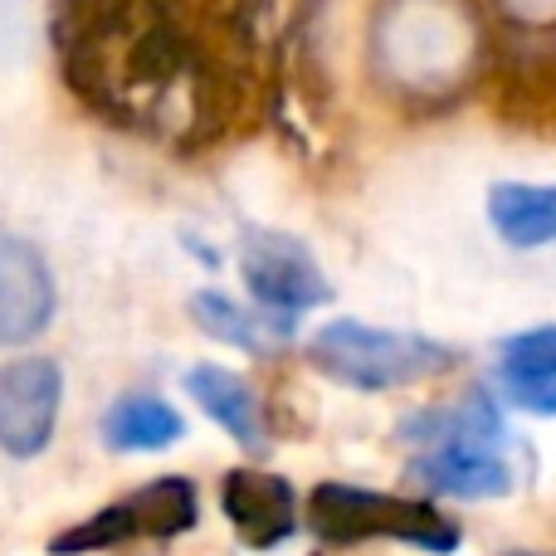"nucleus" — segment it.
<instances>
[{
  "instance_id": "1",
  "label": "nucleus",
  "mask_w": 556,
  "mask_h": 556,
  "mask_svg": "<svg viewBox=\"0 0 556 556\" xmlns=\"http://www.w3.org/2000/svg\"><path fill=\"white\" fill-rule=\"evenodd\" d=\"M405 440L420 444V459L410 464V479L444 498L489 503L513 493V464L503 459V415L489 391H469L454 410H425L405 425Z\"/></svg>"
},
{
  "instance_id": "2",
  "label": "nucleus",
  "mask_w": 556,
  "mask_h": 556,
  "mask_svg": "<svg viewBox=\"0 0 556 556\" xmlns=\"http://www.w3.org/2000/svg\"><path fill=\"white\" fill-rule=\"evenodd\" d=\"M307 522L317 542L352 547V542H405L434 556L459 547V528L425 498H395V493L356 489V483H317L307 498Z\"/></svg>"
},
{
  "instance_id": "3",
  "label": "nucleus",
  "mask_w": 556,
  "mask_h": 556,
  "mask_svg": "<svg viewBox=\"0 0 556 556\" xmlns=\"http://www.w3.org/2000/svg\"><path fill=\"white\" fill-rule=\"evenodd\" d=\"M307 356L323 376H332L337 386H352V391H401V386L430 381L459 362L444 342L415 332H386V327H366L352 317L317 327Z\"/></svg>"
},
{
  "instance_id": "4",
  "label": "nucleus",
  "mask_w": 556,
  "mask_h": 556,
  "mask_svg": "<svg viewBox=\"0 0 556 556\" xmlns=\"http://www.w3.org/2000/svg\"><path fill=\"white\" fill-rule=\"evenodd\" d=\"M64 405V371L49 356H20L0 366V450L10 459H35L49 450Z\"/></svg>"
},
{
  "instance_id": "5",
  "label": "nucleus",
  "mask_w": 556,
  "mask_h": 556,
  "mask_svg": "<svg viewBox=\"0 0 556 556\" xmlns=\"http://www.w3.org/2000/svg\"><path fill=\"white\" fill-rule=\"evenodd\" d=\"M240 264H244V283H250L254 303H260L264 313L283 317V323H293L307 307L327 303V293H332L323 269H317V260L298 240H288V235L254 230L250 240H244Z\"/></svg>"
},
{
  "instance_id": "6",
  "label": "nucleus",
  "mask_w": 556,
  "mask_h": 556,
  "mask_svg": "<svg viewBox=\"0 0 556 556\" xmlns=\"http://www.w3.org/2000/svg\"><path fill=\"white\" fill-rule=\"evenodd\" d=\"M54 317V274L29 240L0 230V346H25Z\"/></svg>"
},
{
  "instance_id": "7",
  "label": "nucleus",
  "mask_w": 556,
  "mask_h": 556,
  "mask_svg": "<svg viewBox=\"0 0 556 556\" xmlns=\"http://www.w3.org/2000/svg\"><path fill=\"white\" fill-rule=\"evenodd\" d=\"M220 508L230 518V528L240 532L244 547L274 552L298 532V498L288 489V479L264 469H235L220 483Z\"/></svg>"
},
{
  "instance_id": "8",
  "label": "nucleus",
  "mask_w": 556,
  "mask_h": 556,
  "mask_svg": "<svg viewBox=\"0 0 556 556\" xmlns=\"http://www.w3.org/2000/svg\"><path fill=\"white\" fill-rule=\"evenodd\" d=\"M186 395H191L240 450H250V454L264 450V410H260V395L250 391V381H240V376L225 371V366L201 362L186 371Z\"/></svg>"
},
{
  "instance_id": "9",
  "label": "nucleus",
  "mask_w": 556,
  "mask_h": 556,
  "mask_svg": "<svg viewBox=\"0 0 556 556\" xmlns=\"http://www.w3.org/2000/svg\"><path fill=\"white\" fill-rule=\"evenodd\" d=\"M186 434V420L176 405H166L162 395L152 391H132L117 395L103 415V444L117 454H156L172 450L176 440Z\"/></svg>"
},
{
  "instance_id": "10",
  "label": "nucleus",
  "mask_w": 556,
  "mask_h": 556,
  "mask_svg": "<svg viewBox=\"0 0 556 556\" xmlns=\"http://www.w3.org/2000/svg\"><path fill=\"white\" fill-rule=\"evenodd\" d=\"M127 518H132V532L137 538H181L201 522V498H195V483L181 479V473H166V479H152L142 483L137 493L123 498Z\"/></svg>"
},
{
  "instance_id": "11",
  "label": "nucleus",
  "mask_w": 556,
  "mask_h": 556,
  "mask_svg": "<svg viewBox=\"0 0 556 556\" xmlns=\"http://www.w3.org/2000/svg\"><path fill=\"white\" fill-rule=\"evenodd\" d=\"M489 220L518 250L556 240V186H498L489 195Z\"/></svg>"
},
{
  "instance_id": "12",
  "label": "nucleus",
  "mask_w": 556,
  "mask_h": 556,
  "mask_svg": "<svg viewBox=\"0 0 556 556\" xmlns=\"http://www.w3.org/2000/svg\"><path fill=\"white\" fill-rule=\"evenodd\" d=\"M191 317L211 337H220V342H230V346H244V352H269V337L288 332L283 317L264 313V307L260 313H254V307H240V303H230L225 293H195L191 298Z\"/></svg>"
},
{
  "instance_id": "13",
  "label": "nucleus",
  "mask_w": 556,
  "mask_h": 556,
  "mask_svg": "<svg viewBox=\"0 0 556 556\" xmlns=\"http://www.w3.org/2000/svg\"><path fill=\"white\" fill-rule=\"evenodd\" d=\"M503 381H556V323L518 332L498 346Z\"/></svg>"
},
{
  "instance_id": "14",
  "label": "nucleus",
  "mask_w": 556,
  "mask_h": 556,
  "mask_svg": "<svg viewBox=\"0 0 556 556\" xmlns=\"http://www.w3.org/2000/svg\"><path fill=\"white\" fill-rule=\"evenodd\" d=\"M508 401L528 415H556V381H503Z\"/></svg>"
},
{
  "instance_id": "15",
  "label": "nucleus",
  "mask_w": 556,
  "mask_h": 556,
  "mask_svg": "<svg viewBox=\"0 0 556 556\" xmlns=\"http://www.w3.org/2000/svg\"><path fill=\"white\" fill-rule=\"evenodd\" d=\"M508 556H552V552H508Z\"/></svg>"
}]
</instances>
